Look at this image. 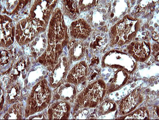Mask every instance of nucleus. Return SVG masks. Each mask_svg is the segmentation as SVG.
<instances>
[{"label": "nucleus", "instance_id": "nucleus-11", "mask_svg": "<svg viewBox=\"0 0 159 120\" xmlns=\"http://www.w3.org/2000/svg\"><path fill=\"white\" fill-rule=\"evenodd\" d=\"M18 46H13L8 49L1 48V74L7 76L11 71L14 65L23 55H20Z\"/></svg>", "mask_w": 159, "mask_h": 120}, {"label": "nucleus", "instance_id": "nucleus-12", "mask_svg": "<svg viewBox=\"0 0 159 120\" xmlns=\"http://www.w3.org/2000/svg\"><path fill=\"white\" fill-rule=\"evenodd\" d=\"M70 39L86 41L90 37L93 29L84 18L72 21L68 28Z\"/></svg>", "mask_w": 159, "mask_h": 120}, {"label": "nucleus", "instance_id": "nucleus-23", "mask_svg": "<svg viewBox=\"0 0 159 120\" xmlns=\"http://www.w3.org/2000/svg\"><path fill=\"white\" fill-rule=\"evenodd\" d=\"M128 2L125 1H114L109 6L108 22L114 24L117 23L123 17L127 15Z\"/></svg>", "mask_w": 159, "mask_h": 120}, {"label": "nucleus", "instance_id": "nucleus-21", "mask_svg": "<svg viewBox=\"0 0 159 120\" xmlns=\"http://www.w3.org/2000/svg\"><path fill=\"white\" fill-rule=\"evenodd\" d=\"M89 41L81 40L70 39L68 46V55L69 60L72 64L77 63L82 60L85 56L86 52L88 48Z\"/></svg>", "mask_w": 159, "mask_h": 120}, {"label": "nucleus", "instance_id": "nucleus-9", "mask_svg": "<svg viewBox=\"0 0 159 120\" xmlns=\"http://www.w3.org/2000/svg\"><path fill=\"white\" fill-rule=\"evenodd\" d=\"M1 48H11L15 40L16 26L13 20L8 16L1 15Z\"/></svg>", "mask_w": 159, "mask_h": 120}, {"label": "nucleus", "instance_id": "nucleus-15", "mask_svg": "<svg viewBox=\"0 0 159 120\" xmlns=\"http://www.w3.org/2000/svg\"><path fill=\"white\" fill-rule=\"evenodd\" d=\"M143 97L140 91L135 89L123 98L118 106V113L120 115H126L133 112L143 101Z\"/></svg>", "mask_w": 159, "mask_h": 120}, {"label": "nucleus", "instance_id": "nucleus-27", "mask_svg": "<svg viewBox=\"0 0 159 120\" xmlns=\"http://www.w3.org/2000/svg\"><path fill=\"white\" fill-rule=\"evenodd\" d=\"M61 10L64 16L71 19L72 21L79 19L81 14L77 1L69 0L61 1Z\"/></svg>", "mask_w": 159, "mask_h": 120}, {"label": "nucleus", "instance_id": "nucleus-3", "mask_svg": "<svg viewBox=\"0 0 159 120\" xmlns=\"http://www.w3.org/2000/svg\"><path fill=\"white\" fill-rule=\"evenodd\" d=\"M52 93L47 79L37 82L27 96L24 118L39 113L48 108L52 100Z\"/></svg>", "mask_w": 159, "mask_h": 120}, {"label": "nucleus", "instance_id": "nucleus-8", "mask_svg": "<svg viewBox=\"0 0 159 120\" xmlns=\"http://www.w3.org/2000/svg\"><path fill=\"white\" fill-rule=\"evenodd\" d=\"M39 35L28 17L20 19L16 23L15 41L20 46L29 45Z\"/></svg>", "mask_w": 159, "mask_h": 120}, {"label": "nucleus", "instance_id": "nucleus-1", "mask_svg": "<svg viewBox=\"0 0 159 120\" xmlns=\"http://www.w3.org/2000/svg\"><path fill=\"white\" fill-rule=\"evenodd\" d=\"M64 16L61 9L56 7L46 30L48 48L38 60L50 72L57 64L64 48L69 43V31Z\"/></svg>", "mask_w": 159, "mask_h": 120}, {"label": "nucleus", "instance_id": "nucleus-31", "mask_svg": "<svg viewBox=\"0 0 159 120\" xmlns=\"http://www.w3.org/2000/svg\"><path fill=\"white\" fill-rule=\"evenodd\" d=\"M90 109L92 108H81L77 111L74 112V118L75 119H87L90 117L92 112L90 111Z\"/></svg>", "mask_w": 159, "mask_h": 120}, {"label": "nucleus", "instance_id": "nucleus-17", "mask_svg": "<svg viewBox=\"0 0 159 120\" xmlns=\"http://www.w3.org/2000/svg\"><path fill=\"white\" fill-rule=\"evenodd\" d=\"M108 31L104 29L93 30L88 43V48L90 52L95 55L99 54L109 45Z\"/></svg>", "mask_w": 159, "mask_h": 120}, {"label": "nucleus", "instance_id": "nucleus-10", "mask_svg": "<svg viewBox=\"0 0 159 120\" xmlns=\"http://www.w3.org/2000/svg\"><path fill=\"white\" fill-rule=\"evenodd\" d=\"M109 6H103L99 3L88 12L86 20L93 30L104 29L105 24L108 22Z\"/></svg>", "mask_w": 159, "mask_h": 120}, {"label": "nucleus", "instance_id": "nucleus-26", "mask_svg": "<svg viewBox=\"0 0 159 120\" xmlns=\"http://www.w3.org/2000/svg\"><path fill=\"white\" fill-rule=\"evenodd\" d=\"M96 115L102 119H112L118 112L116 104L110 99L102 101L98 106Z\"/></svg>", "mask_w": 159, "mask_h": 120}, {"label": "nucleus", "instance_id": "nucleus-2", "mask_svg": "<svg viewBox=\"0 0 159 120\" xmlns=\"http://www.w3.org/2000/svg\"><path fill=\"white\" fill-rule=\"evenodd\" d=\"M141 21L127 14L114 24L108 32L109 46L111 48H121L135 40L139 30Z\"/></svg>", "mask_w": 159, "mask_h": 120}, {"label": "nucleus", "instance_id": "nucleus-6", "mask_svg": "<svg viewBox=\"0 0 159 120\" xmlns=\"http://www.w3.org/2000/svg\"><path fill=\"white\" fill-rule=\"evenodd\" d=\"M102 64H104V67L122 69L127 73H132L135 69L136 62L127 53L113 50L105 55L102 60Z\"/></svg>", "mask_w": 159, "mask_h": 120}, {"label": "nucleus", "instance_id": "nucleus-14", "mask_svg": "<svg viewBox=\"0 0 159 120\" xmlns=\"http://www.w3.org/2000/svg\"><path fill=\"white\" fill-rule=\"evenodd\" d=\"M90 68L88 63L81 60L75 64L69 71L66 82L75 85L76 87L88 80Z\"/></svg>", "mask_w": 159, "mask_h": 120}, {"label": "nucleus", "instance_id": "nucleus-13", "mask_svg": "<svg viewBox=\"0 0 159 120\" xmlns=\"http://www.w3.org/2000/svg\"><path fill=\"white\" fill-rule=\"evenodd\" d=\"M30 68V58L28 56H22L14 65L11 71L7 75L6 87L8 84L18 82L24 84L25 77Z\"/></svg>", "mask_w": 159, "mask_h": 120}, {"label": "nucleus", "instance_id": "nucleus-30", "mask_svg": "<svg viewBox=\"0 0 159 120\" xmlns=\"http://www.w3.org/2000/svg\"><path fill=\"white\" fill-rule=\"evenodd\" d=\"M98 1H77L80 13H87L94 8L98 4Z\"/></svg>", "mask_w": 159, "mask_h": 120}, {"label": "nucleus", "instance_id": "nucleus-25", "mask_svg": "<svg viewBox=\"0 0 159 120\" xmlns=\"http://www.w3.org/2000/svg\"><path fill=\"white\" fill-rule=\"evenodd\" d=\"M24 84L16 82L7 85L4 89L5 103L6 105L11 106L20 101L22 94Z\"/></svg>", "mask_w": 159, "mask_h": 120}, {"label": "nucleus", "instance_id": "nucleus-32", "mask_svg": "<svg viewBox=\"0 0 159 120\" xmlns=\"http://www.w3.org/2000/svg\"><path fill=\"white\" fill-rule=\"evenodd\" d=\"M5 103V96H4V89H2L1 85V112L4 108V105Z\"/></svg>", "mask_w": 159, "mask_h": 120}, {"label": "nucleus", "instance_id": "nucleus-19", "mask_svg": "<svg viewBox=\"0 0 159 120\" xmlns=\"http://www.w3.org/2000/svg\"><path fill=\"white\" fill-rule=\"evenodd\" d=\"M72 106V104L67 102H52L47 111L48 119L62 120L69 118Z\"/></svg>", "mask_w": 159, "mask_h": 120}, {"label": "nucleus", "instance_id": "nucleus-5", "mask_svg": "<svg viewBox=\"0 0 159 120\" xmlns=\"http://www.w3.org/2000/svg\"><path fill=\"white\" fill-rule=\"evenodd\" d=\"M57 1H35L27 16L39 34L46 32Z\"/></svg>", "mask_w": 159, "mask_h": 120}, {"label": "nucleus", "instance_id": "nucleus-24", "mask_svg": "<svg viewBox=\"0 0 159 120\" xmlns=\"http://www.w3.org/2000/svg\"><path fill=\"white\" fill-rule=\"evenodd\" d=\"M129 73L122 69H117L108 82L106 83L107 92L111 93L124 86L129 79Z\"/></svg>", "mask_w": 159, "mask_h": 120}, {"label": "nucleus", "instance_id": "nucleus-18", "mask_svg": "<svg viewBox=\"0 0 159 120\" xmlns=\"http://www.w3.org/2000/svg\"><path fill=\"white\" fill-rule=\"evenodd\" d=\"M77 94V87L65 82L53 90L52 102L64 101L73 105Z\"/></svg>", "mask_w": 159, "mask_h": 120}, {"label": "nucleus", "instance_id": "nucleus-7", "mask_svg": "<svg viewBox=\"0 0 159 120\" xmlns=\"http://www.w3.org/2000/svg\"><path fill=\"white\" fill-rule=\"evenodd\" d=\"M71 65L68 55L62 54L57 64L48 74V82L51 88H57L66 82Z\"/></svg>", "mask_w": 159, "mask_h": 120}, {"label": "nucleus", "instance_id": "nucleus-20", "mask_svg": "<svg viewBox=\"0 0 159 120\" xmlns=\"http://www.w3.org/2000/svg\"><path fill=\"white\" fill-rule=\"evenodd\" d=\"M29 1H1V15L10 17L14 21H17V16L22 12Z\"/></svg>", "mask_w": 159, "mask_h": 120}, {"label": "nucleus", "instance_id": "nucleus-16", "mask_svg": "<svg viewBox=\"0 0 159 120\" xmlns=\"http://www.w3.org/2000/svg\"><path fill=\"white\" fill-rule=\"evenodd\" d=\"M127 53L136 61L144 62L151 54L150 43L143 40H133L127 45Z\"/></svg>", "mask_w": 159, "mask_h": 120}, {"label": "nucleus", "instance_id": "nucleus-4", "mask_svg": "<svg viewBox=\"0 0 159 120\" xmlns=\"http://www.w3.org/2000/svg\"><path fill=\"white\" fill-rule=\"evenodd\" d=\"M106 83L102 79L89 82L77 94L73 104V112L81 108H95L101 102L107 94Z\"/></svg>", "mask_w": 159, "mask_h": 120}, {"label": "nucleus", "instance_id": "nucleus-28", "mask_svg": "<svg viewBox=\"0 0 159 120\" xmlns=\"http://www.w3.org/2000/svg\"><path fill=\"white\" fill-rule=\"evenodd\" d=\"M25 106L23 102L20 101L11 104L7 109L6 113L1 116V120H19L25 117Z\"/></svg>", "mask_w": 159, "mask_h": 120}, {"label": "nucleus", "instance_id": "nucleus-22", "mask_svg": "<svg viewBox=\"0 0 159 120\" xmlns=\"http://www.w3.org/2000/svg\"><path fill=\"white\" fill-rule=\"evenodd\" d=\"M28 46L29 55L32 59L38 60L48 48V40L46 32L39 34Z\"/></svg>", "mask_w": 159, "mask_h": 120}, {"label": "nucleus", "instance_id": "nucleus-29", "mask_svg": "<svg viewBox=\"0 0 159 120\" xmlns=\"http://www.w3.org/2000/svg\"><path fill=\"white\" fill-rule=\"evenodd\" d=\"M149 112L145 108L136 109L133 112L123 116V119L127 120H145L148 119Z\"/></svg>", "mask_w": 159, "mask_h": 120}]
</instances>
